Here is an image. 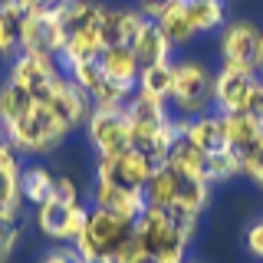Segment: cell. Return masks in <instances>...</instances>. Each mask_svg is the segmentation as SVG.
Returning a JSON list of instances; mask_svg holds the SVG:
<instances>
[{
	"label": "cell",
	"mask_w": 263,
	"mask_h": 263,
	"mask_svg": "<svg viewBox=\"0 0 263 263\" xmlns=\"http://www.w3.org/2000/svg\"><path fill=\"white\" fill-rule=\"evenodd\" d=\"M36 99H33L23 86H16V82L7 79L4 86H0V125H10V122H20L23 115H30L36 109Z\"/></svg>",
	"instance_id": "4316f807"
},
{
	"label": "cell",
	"mask_w": 263,
	"mask_h": 263,
	"mask_svg": "<svg viewBox=\"0 0 263 263\" xmlns=\"http://www.w3.org/2000/svg\"><path fill=\"white\" fill-rule=\"evenodd\" d=\"M53 171L46 164H23L20 168V194H23V204H46L53 197Z\"/></svg>",
	"instance_id": "d4e9b609"
},
{
	"label": "cell",
	"mask_w": 263,
	"mask_h": 263,
	"mask_svg": "<svg viewBox=\"0 0 263 263\" xmlns=\"http://www.w3.org/2000/svg\"><path fill=\"white\" fill-rule=\"evenodd\" d=\"M187 16H191V27L194 33H220L224 23L230 20L227 16V0H184Z\"/></svg>",
	"instance_id": "cb8c5ba5"
},
{
	"label": "cell",
	"mask_w": 263,
	"mask_h": 263,
	"mask_svg": "<svg viewBox=\"0 0 263 263\" xmlns=\"http://www.w3.org/2000/svg\"><path fill=\"white\" fill-rule=\"evenodd\" d=\"M175 191H178V175L168 168V164H158L152 171L145 184V204L148 208H175Z\"/></svg>",
	"instance_id": "83f0119b"
},
{
	"label": "cell",
	"mask_w": 263,
	"mask_h": 263,
	"mask_svg": "<svg viewBox=\"0 0 263 263\" xmlns=\"http://www.w3.org/2000/svg\"><path fill=\"white\" fill-rule=\"evenodd\" d=\"M171 49H175V46L168 43V36L161 33V27L155 20H148L145 27H142V33L132 40V53H135L138 66H155V63L175 60V56H171Z\"/></svg>",
	"instance_id": "ac0fdd59"
},
{
	"label": "cell",
	"mask_w": 263,
	"mask_h": 263,
	"mask_svg": "<svg viewBox=\"0 0 263 263\" xmlns=\"http://www.w3.org/2000/svg\"><path fill=\"white\" fill-rule=\"evenodd\" d=\"M102 40H99V30L92 33H76V36L66 40L63 53H60V66H69V63H89V60H99L102 56Z\"/></svg>",
	"instance_id": "f1b7e54d"
},
{
	"label": "cell",
	"mask_w": 263,
	"mask_h": 263,
	"mask_svg": "<svg viewBox=\"0 0 263 263\" xmlns=\"http://www.w3.org/2000/svg\"><path fill=\"white\" fill-rule=\"evenodd\" d=\"M60 76H63L60 63L40 60V56H30V53L13 56V63H10V82L23 86L36 102H46L53 96V86L60 82Z\"/></svg>",
	"instance_id": "30bf717a"
},
{
	"label": "cell",
	"mask_w": 263,
	"mask_h": 263,
	"mask_svg": "<svg viewBox=\"0 0 263 263\" xmlns=\"http://www.w3.org/2000/svg\"><path fill=\"white\" fill-rule=\"evenodd\" d=\"M148 23V16L138 10L135 4H102V13H99V40L102 46H132V40L142 33V27Z\"/></svg>",
	"instance_id": "8fae6325"
},
{
	"label": "cell",
	"mask_w": 263,
	"mask_h": 263,
	"mask_svg": "<svg viewBox=\"0 0 263 263\" xmlns=\"http://www.w3.org/2000/svg\"><path fill=\"white\" fill-rule=\"evenodd\" d=\"M243 175L240 168V155L234 148H220V152L208 155V181L211 184H230Z\"/></svg>",
	"instance_id": "f546056e"
},
{
	"label": "cell",
	"mask_w": 263,
	"mask_h": 263,
	"mask_svg": "<svg viewBox=\"0 0 263 263\" xmlns=\"http://www.w3.org/2000/svg\"><path fill=\"white\" fill-rule=\"evenodd\" d=\"M23 7H27L30 13H46V10H53L56 4H60V0H20Z\"/></svg>",
	"instance_id": "b9f144b4"
},
{
	"label": "cell",
	"mask_w": 263,
	"mask_h": 263,
	"mask_svg": "<svg viewBox=\"0 0 263 263\" xmlns=\"http://www.w3.org/2000/svg\"><path fill=\"white\" fill-rule=\"evenodd\" d=\"M171 86H175V60L155 63V66H142L138 82H135V92H142L148 99H158V102H168V99H171Z\"/></svg>",
	"instance_id": "603a6c76"
},
{
	"label": "cell",
	"mask_w": 263,
	"mask_h": 263,
	"mask_svg": "<svg viewBox=\"0 0 263 263\" xmlns=\"http://www.w3.org/2000/svg\"><path fill=\"white\" fill-rule=\"evenodd\" d=\"M184 263H201V260H184Z\"/></svg>",
	"instance_id": "f6af8a7d"
},
{
	"label": "cell",
	"mask_w": 263,
	"mask_h": 263,
	"mask_svg": "<svg viewBox=\"0 0 263 263\" xmlns=\"http://www.w3.org/2000/svg\"><path fill=\"white\" fill-rule=\"evenodd\" d=\"M89 208H102V211L122 214L128 220H138L148 204H145L142 191H125V187L105 184V181H92V187H89Z\"/></svg>",
	"instance_id": "9a60e30c"
},
{
	"label": "cell",
	"mask_w": 263,
	"mask_h": 263,
	"mask_svg": "<svg viewBox=\"0 0 263 263\" xmlns=\"http://www.w3.org/2000/svg\"><path fill=\"white\" fill-rule=\"evenodd\" d=\"M79 263H112V257H89V260H79Z\"/></svg>",
	"instance_id": "7bdbcfd3"
},
{
	"label": "cell",
	"mask_w": 263,
	"mask_h": 263,
	"mask_svg": "<svg viewBox=\"0 0 263 263\" xmlns=\"http://www.w3.org/2000/svg\"><path fill=\"white\" fill-rule=\"evenodd\" d=\"M168 105L175 109V115H184V119L211 112L214 109V69L204 60H194V56L175 60V86H171Z\"/></svg>",
	"instance_id": "6da1fadb"
},
{
	"label": "cell",
	"mask_w": 263,
	"mask_h": 263,
	"mask_svg": "<svg viewBox=\"0 0 263 263\" xmlns=\"http://www.w3.org/2000/svg\"><path fill=\"white\" fill-rule=\"evenodd\" d=\"M40 105H46V109L53 112L69 132H76L79 125H86L89 112H92V102H89V96L82 92L79 86H72L66 76H60V82L53 86V96H49L46 102H40Z\"/></svg>",
	"instance_id": "4fadbf2b"
},
{
	"label": "cell",
	"mask_w": 263,
	"mask_h": 263,
	"mask_svg": "<svg viewBox=\"0 0 263 263\" xmlns=\"http://www.w3.org/2000/svg\"><path fill=\"white\" fill-rule=\"evenodd\" d=\"M168 4H171V0H135V7L148 16V20H155V16H158Z\"/></svg>",
	"instance_id": "60d3db41"
},
{
	"label": "cell",
	"mask_w": 263,
	"mask_h": 263,
	"mask_svg": "<svg viewBox=\"0 0 263 263\" xmlns=\"http://www.w3.org/2000/svg\"><path fill=\"white\" fill-rule=\"evenodd\" d=\"M99 66H102V76L105 79H112V82H119V86H125V89L135 92V82H138L142 66H138L132 46H109V49H102Z\"/></svg>",
	"instance_id": "e0dca14e"
},
{
	"label": "cell",
	"mask_w": 263,
	"mask_h": 263,
	"mask_svg": "<svg viewBox=\"0 0 263 263\" xmlns=\"http://www.w3.org/2000/svg\"><path fill=\"white\" fill-rule=\"evenodd\" d=\"M27 20H30V10L20 0H0V60L20 56Z\"/></svg>",
	"instance_id": "2e32d148"
},
{
	"label": "cell",
	"mask_w": 263,
	"mask_h": 263,
	"mask_svg": "<svg viewBox=\"0 0 263 263\" xmlns=\"http://www.w3.org/2000/svg\"><path fill=\"white\" fill-rule=\"evenodd\" d=\"M260 72H263V63H260Z\"/></svg>",
	"instance_id": "7dc6e473"
},
{
	"label": "cell",
	"mask_w": 263,
	"mask_h": 263,
	"mask_svg": "<svg viewBox=\"0 0 263 263\" xmlns=\"http://www.w3.org/2000/svg\"><path fill=\"white\" fill-rule=\"evenodd\" d=\"M145 263H155V260H152V257H148V260H145Z\"/></svg>",
	"instance_id": "bcb514c9"
},
{
	"label": "cell",
	"mask_w": 263,
	"mask_h": 263,
	"mask_svg": "<svg viewBox=\"0 0 263 263\" xmlns=\"http://www.w3.org/2000/svg\"><path fill=\"white\" fill-rule=\"evenodd\" d=\"M125 115H128V125H132V142L145 135H155L171 122V105L158 102V99H148L142 92H132V99L125 102Z\"/></svg>",
	"instance_id": "5bb4252c"
},
{
	"label": "cell",
	"mask_w": 263,
	"mask_h": 263,
	"mask_svg": "<svg viewBox=\"0 0 263 263\" xmlns=\"http://www.w3.org/2000/svg\"><path fill=\"white\" fill-rule=\"evenodd\" d=\"M247 112L263 125V79L253 82V92H250V99H247Z\"/></svg>",
	"instance_id": "ab89813d"
},
{
	"label": "cell",
	"mask_w": 263,
	"mask_h": 263,
	"mask_svg": "<svg viewBox=\"0 0 263 263\" xmlns=\"http://www.w3.org/2000/svg\"><path fill=\"white\" fill-rule=\"evenodd\" d=\"M145 260H148V253H145V247H142V240H138L135 234H132L112 257V263H145Z\"/></svg>",
	"instance_id": "8d00e7d4"
},
{
	"label": "cell",
	"mask_w": 263,
	"mask_h": 263,
	"mask_svg": "<svg viewBox=\"0 0 263 263\" xmlns=\"http://www.w3.org/2000/svg\"><path fill=\"white\" fill-rule=\"evenodd\" d=\"M187 138L201 148L204 155H214L220 152V148H227V138H224V119H220V112H201L194 115L191 122H187Z\"/></svg>",
	"instance_id": "d6986e66"
},
{
	"label": "cell",
	"mask_w": 263,
	"mask_h": 263,
	"mask_svg": "<svg viewBox=\"0 0 263 263\" xmlns=\"http://www.w3.org/2000/svg\"><path fill=\"white\" fill-rule=\"evenodd\" d=\"M240 168H243V178L263 191V138L257 145H250L247 152H240Z\"/></svg>",
	"instance_id": "e575fe53"
},
{
	"label": "cell",
	"mask_w": 263,
	"mask_h": 263,
	"mask_svg": "<svg viewBox=\"0 0 263 263\" xmlns=\"http://www.w3.org/2000/svg\"><path fill=\"white\" fill-rule=\"evenodd\" d=\"M72 132L56 119L46 105H36L30 115H23L20 122H10L4 125V138L10 142L20 155H53Z\"/></svg>",
	"instance_id": "7a4b0ae2"
},
{
	"label": "cell",
	"mask_w": 263,
	"mask_h": 263,
	"mask_svg": "<svg viewBox=\"0 0 263 263\" xmlns=\"http://www.w3.org/2000/svg\"><path fill=\"white\" fill-rule=\"evenodd\" d=\"M53 197L63 204H86V197H82V187L79 181L72 175H56L53 178Z\"/></svg>",
	"instance_id": "d590c367"
},
{
	"label": "cell",
	"mask_w": 263,
	"mask_h": 263,
	"mask_svg": "<svg viewBox=\"0 0 263 263\" xmlns=\"http://www.w3.org/2000/svg\"><path fill=\"white\" fill-rule=\"evenodd\" d=\"M82 257H79V250L72 243H56L49 253H43L40 257V263H79Z\"/></svg>",
	"instance_id": "f35d334b"
},
{
	"label": "cell",
	"mask_w": 263,
	"mask_h": 263,
	"mask_svg": "<svg viewBox=\"0 0 263 263\" xmlns=\"http://www.w3.org/2000/svg\"><path fill=\"white\" fill-rule=\"evenodd\" d=\"M0 214H20V217H23L20 168H7V164H0Z\"/></svg>",
	"instance_id": "4dcf8cb0"
},
{
	"label": "cell",
	"mask_w": 263,
	"mask_h": 263,
	"mask_svg": "<svg viewBox=\"0 0 263 263\" xmlns=\"http://www.w3.org/2000/svg\"><path fill=\"white\" fill-rule=\"evenodd\" d=\"M63 69V76L72 82V86H79L82 92H92V89L102 82V66H99V60H89V63H69V66H60Z\"/></svg>",
	"instance_id": "d6a6232c"
},
{
	"label": "cell",
	"mask_w": 263,
	"mask_h": 263,
	"mask_svg": "<svg viewBox=\"0 0 263 263\" xmlns=\"http://www.w3.org/2000/svg\"><path fill=\"white\" fill-rule=\"evenodd\" d=\"M86 138L96 148V158L122 155L132 148V125L125 109H92L86 119Z\"/></svg>",
	"instance_id": "52a82bcc"
},
{
	"label": "cell",
	"mask_w": 263,
	"mask_h": 263,
	"mask_svg": "<svg viewBox=\"0 0 263 263\" xmlns=\"http://www.w3.org/2000/svg\"><path fill=\"white\" fill-rule=\"evenodd\" d=\"M257 79L260 76H253V72H243V69H237V66L220 63V69L214 72V112L227 115V112L247 109V99H250Z\"/></svg>",
	"instance_id": "7c38bea8"
},
{
	"label": "cell",
	"mask_w": 263,
	"mask_h": 263,
	"mask_svg": "<svg viewBox=\"0 0 263 263\" xmlns=\"http://www.w3.org/2000/svg\"><path fill=\"white\" fill-rule=\"evenodd\" d=\"M224 119V138H227V148H234L237 155L247 152L250 145H257L260 138H263V125L257 119H253L247 109L240 112H227V115H220Z\"/></svg>",
	"instance_id": "7402d4cb"
},
{
	"label": "cell",
	"mask_w": 263,
	"mask_h": 263,
	"mask_svg": "<svg viewBox=\"0 0 263 263\" xmlns=\"http://www.w3.org/2000/svg\"><path fill=\"white\" fill-rule=\"evenodd\" d=\"M128 99H132V89L119 86V82H112V79H102L92 92H89L92 109H125Z\"/></svg>",
	"instance_id": "1f68e13d"
},
{
	"label": "cell",
	"mask_w": 263,
	"mask_h": 263,
	"mask_svg": "<svg viewBox=\"0 0 263 263\" xmlns=\"http://www.w3.org/2000/svg\"><path fill=\"white\" fill-rule=\"evenodd\" d=\"M89 224V204H63L49 197L36 208V230L53 243H76L86 234Z\"/></svg>",
	"instance_id": "8992f818"
},
{
	"label": "cell",
	"mask_w": 263,
	"mask_h": 263,
	"mask_svg": "<svg viewBox=\"0 0 263 263\" xmlns=\"http://www.w3.org/2000/svg\"><path fill=\"white\" fill-rule=\"evenodd\" d=\"M168 164L175 175H187V178H208V155L197 148L187 135H178L175 145L168 152Z\"/></svg>",
	"instance_id": "44dd1931"
},
{
	"label": "cell",
	"mask_w": 263,
	"mask_h": 263,
	"mask_svg": "<svg viewBox=\"0 0 263 263\" xmlns=\"http://www.w3.org/2000/svg\"><path fill=\"white\" fill-rule=\"evenodd\" d=\"M0 142H4V125H0Z\"/></svg>",
	"instance_id": "ee69618b"
},
{
	"label": "cell",
	"mask_w": 263,
	"mask_h": 263,
	"mask_svg": "<svg viewBox=\"0 0 263 263\" xmlns=\"http://www.w3.org/2000/svg\"><path fill=\"white\" fill-rule=\"evenodd\" d=\"M135 234V220L122 217V214H112V211H102V208H89V224H86V234L79 237L76 250L82 260L89 257H115L122 243Z\"/></svg>",
	"instance_id": "5b68a950"
},
{
	"label": "cell",
	"mask_w": 263,
	"mask_h": 263,
	"mask_svg": "<svg viewBox=\"0 0 263 263\" xmlns=\"http://www.w3.org/2000/svg\"><path fill=\"white\" fill-rule=\"evenodd\" d=\"M135 237L155 263H184L191 250V243L175 230L164 208H145V214L135 220Z\"/></svg>",
	"instance_id": "277c9868"
},
{
	"label": "cell",
	"mask_w": 263,
	"mask_h": 263,
	"mask_svg": "<svg viewBox=\"0 0 263 263\" xmlns=\"http://www.w3.org/2000/svg\"><path fill=\"white\" fill-rule=\"evenodd\" d=\"M66 46V33H63V20L60 10H46V13H30L27 30H23V46L20 53L40 56V60H53L60 63V53Z\"/></svg>",
	"instance_id": "9c48e42d"
},
{
	"label": "cell",
	"mask_w": 263,
	"mask_h": 263,
	"mask_svg": "<svg viewBox=\"0 0 263 263\" xmlns=\"http://www.w3.org/2000/svg\"><path fill=\"white\" fill-rule=\"evenodd\" d=\"M23 237V217L20 214H0V263H10Z\"/></svg>",
	"instance_id": "836d02e7"
},
{
	"label": "cell",
	"mask_w": 263,
	"mask_h": 263,
	"mask_svg": "<svg viewBox=\"0 0 263 263\" xmlns=\"http://www.w3.org/2000/svg\"><path fill=\"white\" fill-rule=\"evenodd\" d=\"M214 197V184L208 178H187V175H178V191H175V204L184 211H191L201 217L204 211H208Z\"/></svg>",
	"instance_id": "484cf974"
},
{
	"label": "cell",
	"mask_w": 263,
	"mask_h": 263,
	"mask_svg": "<svg viewBox=\"0 0 263 263\" xmlns=\"http://www.w3.org/2000/svg\"><path fill=\"white\" fill-rule=\"evenodd\" d=\"M217 53L224 66H237L243 72L260 76V63H263V27L250 16H234L224 23L217 36Z\"/></svg>",
	"instance_id": "3957f363"
},
{
	"label": "cell",
	"mask_w": 263,
	"mask_h": 263,
	"mask_svg": "<svg viewBox=\"0 0 263 263\" xmlns=\"http://www.w3.org/2000/svg\"><path fill=\"white\" fill-rule=\"evenodd\" d=\"M155 23L161 27V33L168 36V43L171 46H191L194 43V27H191V16H187V7H184V0H171L164 10L155 16Z\"/></svg>",
	"instance_id": "ffe728a7"
},
{
	"label": "cell",
	"mask_w": 263,
	"mask_h": 263,
	"mask_svg": "<svg viewBox=\"0 0 263 263\" xmlns=\"http://www.w3.org/2000/svg\"><path fill=\"white\" fill-rule=\"evenodd\" d=\"M152 171H155V164L142 158L135 148H128L122 155H109V158H96V181L125 187V191H145Z\"/></svg>",
	"instance_id": "ba28073f"
},
{
	"label": "cell",
	"mask_w": 263,
	"mask_h": 263,
	"mask_svg": "<svg viewBox=\"0 0 263 263\" xmlns=\"http://www.w3.org/2000/svg\"><path fill=\"white\" fill-rule=\"evenodd\" d=\"M243 247L253 260H263V217H257L250 227L243 230Z\"/></svg>",
	"instance_id": "74e56055"
}]
</instances>
